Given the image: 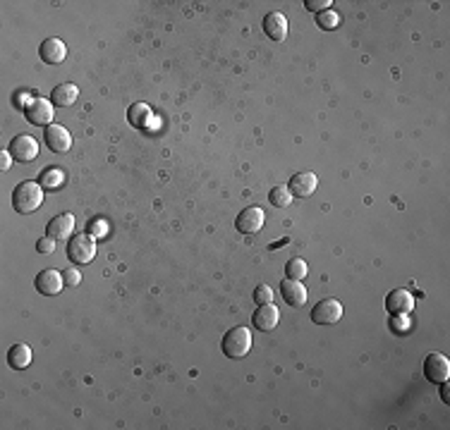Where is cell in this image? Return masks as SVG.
Segmentation results:
<instances>
[{"label": "cell", "instance_id": "cb8c5ba5", "mask_svg": "<svg viewBox=\"0 0 450 430\" xmlns=\"http://www.w3.org/2000/svg\"><path fill=\"white\" fill-rule=\"evenodd\" d=\"M317 24L321 29H328V32H331V29H336L340 24V17H338V12H333V10H326V12L317 14Z\"/></svg>", "mask_w": 450, "mask_h": 430}, {"label": "cell", "instance_id": "4316f807", "mask_svg": "<svg viewBox=\"0 0 450 430\" xmlns=\"http://www.w3.org/2000/svg\"><path fill=\"white\" fill-rule=\"evenodd\" d=\"M331 0H304V8L309 10V12H326V10H331Z\"/></svg>", "mask_w": 450, "mask_h": 430}, {"label": "cell", "instance_id": "6da1fadb", "mask_svg": "<svg viewBox=\"0 0 450 430\" xmlns=\"http://www.w3.org/2000/svg\"><path fill=\"white\" fill-rule=\"evenodd\" d=\"M43 203V187L34 179L27 182H19L12 192V208L19 215H29L34 211H39Z\"/></svg>", "mask_w": 450, "mask_h": 430}, {"label": "cell", "instance_id": "f1b7e54d", "mask_svg": "<svg viewBox=\"0 0 450 430\" xmlns=\"http://www.w3.org/2000/svg\"><path fill=\"white\" fill-rule=\"evenodd\" d=\"M63 280H65V284H69V287H77V284L82 282V275H79V270L67 268V270H63Z\"/></svg>", "mask_w": 450, "mask_h": 430}, {"label": "cell", "instance_id": "44dd1931", "mask_svg": "<svg viewBox=\"0 0 450 430\" xmlns=\"http://www.w3.org/2000/svg\"><path fill=\"white\" fill-rule=\"evenodd\" d=\"M63 182H65V172L60 168H46L41 172V177H39V184L46 189H58L63 187Z\"/></svg>", "mask_w": 450, "mask_h": 430}, {"label": "cell", "instance_id": "52a82bcc", "mask_svg": "<svg viewBox=\"0 0 450 430\" xmlns=\"http://www.w3.org/2000/svg\"><path fill=\"white\" fill-rule=\"evenodd\" d=\"M343 318V304L338 299H321L312 308V321L317 325H333Z\"/></svg>", "mask_w": 450, "mask_h": 430}, {"label": "cell", "instance_id": "4fadbf2b", "mask_svg": "<svg viewBox=\"0 0 450 430\" xmlns=\"http://www.w3.org/2000/svg\"><path fill=\"white\" fill-rule=\"evenodd\" d=\"M278 321H281V311H278L273 304H264V306H259L252 316L254 328L261 330V332H271V330H276Z\"/></svg>", "mask_w": 450, "mask_h": 430}, {"label": "cell", "instance_id": "ffe728a7", "mask_svg": "<svg viewBox=\"0 0 450 430\" xmlns=\"http://www.w3.org/2000/svg\"><path fill=\"white\" fill-rule=\"evenodd\" d=\"M127 120L132 127L144 129V127H149V122L153 120V113L147 103H134V106H129L127 110Z\"/></svg>", "mask_w": 450, "mask_h": 430}, {"label": "cell", "instance_id": "9c48e42d", "mask_svg": "<svg viewBox=\"0 0 450 430\" xmlns=\"http://www.w3.org/2000/svg\"><path fill=\"white\" fill-rule=\"evenodd\" d=\"M65 280H63V273H58V270L48 268V270H41V273L36 275V280H34V287H36L39 294H43V297H56L60 294V289H63Z\"/></svg>", "mask_w": 450, "mask_h": 430}, {"label": "cell", "instance_id": "9a60e30c", "mask_svg": "<svg viewBox=\"0 0 450 430\" xmlns=\"http://www.w3.org/2000/svg\"><path fill=\"white\" fill-rule=\"evenodd\" d=\"M74 232V215L72 213H60L56 218L48 223L46 234L51 239H69V234Z\"/></svg>", "mask_w": 450, "mask_h": 430}, {"label": "cell", "instance_id": "d4e9b609", "mask_svg": "<svg viewBox=\"0 0 450 430\" xmlns=\"http://www.w3.org/2000/svg\"><path fill=\"white\" fill-rule=\"evenodd\" d=\"M87 234H92L94 239L106 237V234H108V225H106V220H89V225H87Z\"/></svg>", "mask_w": 450, "mask_h": 430}, {"label": "cell", "instance_id": "603a6c76", "mask_svg": "<svg viewBox=\"0 0 450 430\" xmlns=\"http://www.w3.org/2000/svg\"><path fill=\"white\" fill-rule=\"evenodd\" d=\"M292 194H290L288 187H273L271 192H268V201H271V206L276 208H288L290 203H292Z\"/></svg>", "mask_w": 450, "mask_h": 430}, {"label": "cell", "instance_id": "484cf974", "mask_svg": "<svg viewBox=\"0 0 450 430\" xmlns=\"http://www.w3.org/2000/svg\"><path fill=\"white\" fill-rule=\"evenodd\" d=\"M254 302L259 304V306H264V304H273V292L268 284H259L257 289H254Z\"/></svg>", "mask_w": 450, "mask_h": 430}, {"label": "cell", "instance_id": "5bb4252c", "mask_svg": "<svg viewBox=\"0 0 450 430\" xmlns=\"http://www.w3.org/2000/svg\"><path fill=\"white\" fill-rule=\"evenodd\" d=\"M281 297L288 306L302 308L304 304H307V289H304V284L297 282V280H285V282H281Z\"/></svg>", "mask_w": 450, "mask_h": 430}, {"label": "cell", "instance_id": "7402d4cb", "mask_svg": "<svg viewBox=\"0 0 450 430\" xmlns=\"http://www.w3.org/2000/svg\"><path fill=\"white\" fill-rule=\"evenodd\" d=\"M307 273H309V268L302 258H290V261L285 263V278L288 280H297V282H302V280L307 278Z\"/></svg>", "mask_w": 450, "mask_h": 430}, {"label": "cell", "instance_id": "e0dca14e", "mask_svg": "<svg viewBox=\"0 0 450 430\" xmlns=\"http://www.w3.org/2000/svg\"><path fill=\"white\" fill-rule=\"evenodd\" d=\"M39 55H41V60L46 65H60L65 60V55H67V48H65V43L60 38H46L41 43V48H39Z\"/></svg>", "mask_w": 450, "mask_h": 430}, {"label": "cell", "instance_id": "3957f363", "mask_svg": "<svg viewBox=\"0 0 450 430\" xmlns=\"http://www.w3.org/2000/svg\"><path fill=\"white\" fill-rule=\"evenodd\" d=\"M67 256L69 261L79 263V266H84V263H92L94 256H96V242H94L92 234H74L72 239H69L67 244Z\"/></svg>", "mask_w": 450, "mask_h": 430}, {"label": "cell", "instance_id": "7a4b0ae2", "mask_svg": "<svg viewBox=\"0 0 450 430\" xmlns=\"http://www.w3.org/2000/svg\"><path fill=\"white\" fill-rule=\"evenodd\" d=\"M223 354L230 359H244L249 354V349H252V332H249V328H244V325H237V328L228 330V332L223 335Z\"/></svg>", "mask_w": 450, "mask_h": 430}, {"label": "cell", "instance_id": "2e32d148", "mask_svg": "<svg viewBox=\"0 0 450 430\" xmlns=\"http://www.w3.org/2000/svg\"><path fill=\"white\" fill-rule=\"evenodd\" d=\"M264 32L271 41H285L288 36V19L283 12H268L264 17Z\"/></svg>", "mask_w": 450, "mask_h": 430}, {"label": "cell", "instance_id": "8992f818", "mask_svg": "<svg viewBox=\"0 0 450 430\" xmlns=\"http://www.w3.org/2000/svg\"><path fill=\"white\" fill-rule=\"evenodd\" d=\"M424 376H427L429 383H433V385L446 383L450 376V361L438 352L429 354V357L424 359Z\"/></svg>", "mask_w": 450, "mask_h": 430}, {"label": "cell", "instance_id": "d6a6232c", "mask_svg": "<svg viewBox=\"0 0 450 430\" xmlns=\"http://www.w3.org/2000/svg\"><path fill=\"white\" fill-rule=\"evenodd\" d=\"M22 98H27V93H17V96H14V101H12V103H14V106H17V108H27V106H24V101H22Z\"/></svg>", "mask_w": 450, "mask_h": 430}, {"label": "cell", "instance_id": "7c38bea8", "mask_svg": "<svg viewBox=\"0 0 450 430\" xmlns=\"http://www.w3.org/2000/svg\"><path fill=\"white\" fill-rule=\"evenodd\" d=\"M317 187H319V179L314 172H297L288 184L290 194H292V196H299V199L312 196V194L317 192Z\"/></svg>", "mask_w": 450, "mask_h": 430}, {"label": "cell", "instance_id": "1f68e13d", "mask_svg": "<svg viewBox=\"0 0 450 430\" xmlns=\"http://www.w3.org/2000/svg\"><path fill=\"white\" fill-rule=\"evenodd\" d=\"M443 387H441V397H443V402H450V385L446 383H441Z\"/></svg>", "mask_w": 450, "mask_h": 430}, {"label": "cell", "instance_id": "30bf717a", "mask_svg": "<svg viewBox=\"0 0 450 430\" xmlns=\"http://www.w3.org/2000/svg\"><path fill=\"white\" fill-rule=\"evenodd\" d=\"M414 308V297L407 289H393L386 297V311L391 316H409V311Z\"/></svg>", "mask_w": 450, "mask_h": 430}, {"label": "cell", "instance_id": "f546056e", "mask_svg": "<svg viewBox=\"0 0 450 430\" xmlns=\"http://www.w3.org/2000/svg\"><path fill=\"white\" fill-rule=\"evenodd\" d=\"M391 328H393V332H409V321H407V316H393V321H391Z\"/></svg>", "mask_w": 450, "mask_h": 430}, {"label": "cell", "instance_id": "83f0119b", "mask_svg": "<svg viewBox=\"0 0 450 430\" xmlns=\"http://www.w3.org/2000/svg\"><path fill=\"white\" fill-rule=\"evenodd\" d=\"M36 251H39V253H46V256H48V253H53V251H56V239L41 237V239L36 242Z\"/></svg>", "mask_w": 450, "mask_h": 430}, {"label": "cell", "instance_id": "8fae6325", "mask_svg": "<svg viewBox=\"0 0 450 430\" xmlns=\"http://www.w3.org/2000/svg\"><path fill=\"white\" fill-rule=\"evenodd\" d=\"M46 146L51 148L53 153H67L69 148H72V137H69V132L63 127V124H48L46 127Z\"/></svg>", "mask_w": 450, "mask_h": 430}, {"label": "cell", "instance_id": "d6986e66", "mask_svg": "<svg viewBox=\"0 0 450 430\" xmlns=\"http://www.w3.org/2000/svg\"><path fill=\"white\" fill-rule=\"evenodd\" d=\"M77 98H79V89L74 84H60V87L53 89L51 101L56 108H69Z\"/></svg>", "mask_w": 450, "mask_h": 430}, {"label": "cell", "instance_id": "ac0fdd59", "mask_svg": "<svg viewBox=\"0 0 450 430\" xmlns=\"http://www.w3.org/2000/svg\"><path fill=\"white\" fill-rule=\"evenodd\" d=\"M32 359H34V354L27 344H12L8 352V363L14 368V371H24V368L32 363Z\"/></svg>", "mask_w": 450, "mask_h": 430}, {"label": "cell", "instance_id": "4dcf8cb0", "mask_svg": "<svg viewBox=\"0 0 450 430\" xmlns=\"http://www.w3.org/2000/svg\"><path fill=\"white\" fill-rule=\"evenodd\" d=\"M12 161H14V158L10 156V151H3V153H0V170H3V172H8L10 165H12Z\"/></svg>", "mask_w": 450, "mask_h": 430}, {"label": "cell", "instance_id": "ba28073f", "mask_svg": "<svg viewBox=\"0 0 450 430\" xmlns=\"http://www.w3.org/2000/svg\"><path fill=\"white\" fill-rule=\"evenodd\" d=\"M264 223H266V213H264L261 208L252 206V208H244V211L237 215L235 227L242 234H257L264 229Z\"/></svg>", "mask_w": 450, "mask_h": 430}, {"label": "cell", "instance_id": "5b68a950", "mask_svg": "<svg viewBox=\"0 0 450 430\" xmlns=\"http://www.w3.org/2000/svg\"><path fill=\"white\" fill-rule=\"evenodd\" d=\"M8 151L17 163H32L39 156V142L34 137H29V134H19V137H14L10 142Z\"/></svg>", "mask_w": 450, "mask_h": 430}, {"label": "cell", "instance_id": "277c9868", "mask_svg": "<svg viewBox=\"0 0 450 430\" xmlns=\"http://www.w3.org/2000/svg\"><path fill=\"white\" fill-rule=\"evenodd\" d=\"M24 115H27V120L32 124H39V127H48V124H53V120H56V106H53V101H48V98H29L27 108H24Z\"/></svg>", "mask_w": 450, "mask_h": 430}]
</instances>
